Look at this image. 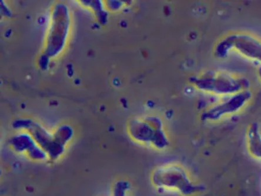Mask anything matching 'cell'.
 <instances>
[{
  "label": "cell",
  "mask_w": 261,
  "mask_h": 196,
  "mask_svg": "<svg viewBox=\"0 0 261 196\" xmlns=\"http://www.w3.org/2000/svg\"><path fill=\"white\" fill-rule=\"evenodd\" d=\"M151 181L159 189L174 191L183 196H193L205 189L201 184L193 182L186 169L177 164L156 167L152 173Z\"/></svg>",
  "instance_id": "obj_1"
},
{
  "label": "cell",
  "mask_w": 261,
  "mask_h": 196,
  "mask_svg": "<svg viewBox=\"0 0 261 196\" xmlns=\"http://www.w3.org/2000/svg\"><path fill=\"white\" fill-rule=\"evenodd\" d=\"M129 189V184L128 182H119L115 185L112 196H126Z\"/></svg>",
  "instance_id": "obj_7"
},
{
  "label": "cell",
  "mask_w": 261,
  "mask_h": 196,
  "mask_svg": "<svg viewBox=\"0 0 261 196\" xmlns=\"http://www.w3.org/2000/svg\"><path fill=\"white\" fill-rule=\"evenodd\" d=\"M130 134L138 143L158 151H164L170 145L168 138L156 119L135 122L130 126Z\"/></svg>",
  "instance_id": "obj_2"
},
{
  "label": "cell",
  "mask_w": 261,
  "mask_h": 196,
  "mask_svg": "<svg viewBox=\"0 0 261 196\" xmlns=\"http://www.w3.org/2000/svg\"><path fill=\"white\" fill-rule=\"evenodd\" d=\"M224 52L233 51L248 60L261 63V40L245 33L233 34L224 42Z\"/></svg>",
  "instance_id": "obj_4"
},
{
  "label": "cell",
  "mask_w": 261,
  "mask_h": 196,
  "mask_svg": "<svg viewBox=\"0 0 261 196\" xmlns=\"http://www.w3.org/2000/svg\"><path fill=\"white\" fill-rule=\"evenodd\" d=\"M249 90L240 92L232 95L224 102L212 107L203 114L204 120L216 121L231 115L237 114L246 107L252 99Z\"/></svg>",
  "instance_id": "obj_5"
},
{
  "label": "cell",
  "mask_w": 261,
  "mask_h": 196,
  "mask_svg": "<svg viewBox=\"0 0 261 196\" xmlns=\"http://www.w3.org/2000/svg\"><path fill=\"white\" fill-rule=\"evenodd\" d=\"M249 86L250 83L246 78L230 74L203 79L198 83V87L202 91L220 95L236 94L249 90Z\"/></svg>",
  "instance_id": "obj_3"
},
{
  "label": "cell",
  "mask_w": 261,
  "mask_h": 196,
  "mask_svg": "<svg viewBox=\"0 0 261 196\" xmlns=\"http://www.w3.org/2000/svg\"><path fill=\"white\" fill-rule=\"evenodd\" d=\"M246 148L249 155L261 162V132L257 124H251L247 129Z\"/></svg>",
  "instance_id": "obj_6"
},
{
  "label": "cell",
  "mask_w": 261,
  "mask_h": 196,
  "mask_svg": "<svg viewBox=\"0 0 261 196\" xmlns=\"http://www.w3.org/2000/svg\"><path fill=\"white\" fill-rule=\"evenodd\" d=\"M257 73H258V74L257 75H258V78L260 80V82L261 83V66L258 68V70H257Z\"/></svg>",
  "instance_id": "obj_8"
}]
</instances>
